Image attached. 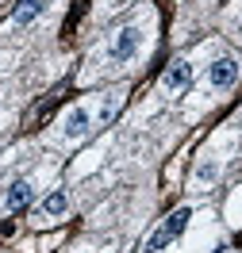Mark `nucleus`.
I'll use <instances>...</instances> for the list:
<instances>
[{"mask_svg": "<svg viewBox=\"0 0 242 253\" xmlns=\"http://www.w3.org/2000/svg\"><path fill=\"white\" fill-rule=\"evenodd\" d=\"M189 219H193V211H189V207H177V211H173V215H169V219H165V222L158 226V230L150 234V242H146V250H150V253H154V250H165V246H169L173 238H181V234H185V226H189Z\"/></svg>", "mask_w": 242, "mask_h": 253, "instance_id": "nucleus-1", "label": "nucleus"}, {"mask_svg": "<svg viewBox=\"0 0 242 253\" xmlns=\"http://www.w3.org/2000/svg\"><path fill=\"white\" fill-rule=\"evenodd\" d=\"M139 42H143V31L139 27H119L112 39V46H108V62L112 65H123L135 58V50H139Z\"/></svg>", "mask_w": 242, "mask_h": 253, "instance_id": "nucleus-2", "label": "nucleus"}, {"mask_svg": "<svg viewBox=\"0 0 242 253\" xmlns=\"http://www.w3.org/2000/svg\"><path fill=\"white\" fill-rule=\"evenodd\" d=\"M208 81L215 88H231V84L239 81V62H235V58H215V62L208 65Z\"/></svg>", "mask_w": 242, "mask_h": 253, "instance_id": "nucleus-3", "label": "nucleus"}, {"mask_svg": "<svg viewBox=\"0 0 242 253\" xmlns=\"http://www.w3.org/2000/svg\"><path fill=\"white\" fill-rule=\"evenodd\" d=\"M89 130H93V111H89V108H81V104H77V108L65 111V138L77 142V138H85Z\"/></svg>", "mask_w": 242, "mask_h": 253, "instance_id": "nucleus-4", "label": "nucleus"}, {"mask_svg": "<svg viewBox=\"0 0 242 253\" xmlns=\"http://www.w3.org/2000/svg\"><path fill=\"white\" fill-rule=\"evenodd\" d=\"M161 84L169 88V92H181V88H189L193 84V65L185 62V58H177V62L169 65L165 73H161Z\"/></svg>", "mask_w": 242, "mask_h": 253, "instance_id": "nucleus-5", "label": "nucleus"}, {"mask_svg": "<svg viewBox=\"0 0 242 253\" xmlns=\"http://www.w3.org/2000/svg\"><path fill=\"white\" fill-rule=\"evenodd\" d=\"M31 200H35V188L27 180H16L12 188L4 192V207H8V211H19V207H27Z\"/></svg>", "mask_w": 242, "mask_h": 253, "instance_id": "nucleus-6", "label": "nucleus"}, {"mask_svg": "<svg viewBox=\"0 0 242 253\" xmlns=\"http://www.w3.org/2000/svg\"><path fill=\"white\" fill-rule=\"evenodd\" d=\"M43 8H47V0H23L16 8V16H12V23H16V27H31L35 19L43 16Z\"/></svg>", "mask_w": 242, "mask_h": 253, "instance_id": "nucleus-7", "label": "nucleus"}, {"mask_svg": "<svg viewBox=\"0 0 242 253\" xmlns=\"http://www.w3.org/2000/svg\"><path fill=\"white\" fill-rule=\"evenodd\" d=\"M65 207H69V196H65V192H50L47 200H43V207H39V215L58 219V215H65Z\"/></svg>", "mask_w": 242, "mask_h": 253, "instance_id": "nucleus-8", "label": "nucleus"}, {"mask_svg": "<svg viewBox=\"0 0 242 253\" xmlns=\"http://www.w3.org/2000/svg\"><path fill=\"white\" fill-rule=\"evenodd\" d=\"M119 104H123V100H119V96H108V100H104V104H100V123H112L115 119V111H119Z\"/></svg>", "mask_w": 242, "mask_h": 253, "instance_id": "nucleus-9", "label": "nucleus"}]
</instances>
